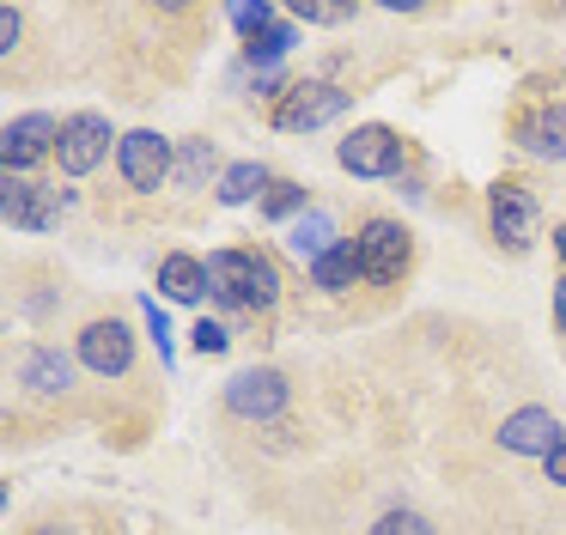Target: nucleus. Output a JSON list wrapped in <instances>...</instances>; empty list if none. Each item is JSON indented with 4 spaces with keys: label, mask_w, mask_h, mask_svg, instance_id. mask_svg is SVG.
<instances>
[{
    "label": "nucleus",
    "mask_w": 566,
    "mask_h": 535,
    "mask_svg": "<svg viewBox=\"0 0 566 535\" xmlns=\"http://www.w3.org/2000/svg\"><path fill=\"white\" fill-rule=\"evenodd\" d=\"M274 182H269V170L256 165V158H244V165H226V177H220V201L226 207H244V201H262Z\"/></svg>",
    "instance_id": "6ab92c4d"
},
{
    "label": "nucleus",
    "mask_w": 566,
    "mask_h": 535,
    "mask_svg": "<svg viewBox=\"0 0 566 535\" xmlns=\"http://www.w3.org/2000/svg\"><path fill=\"white\" fill-rule=\"evenodd\" d=\"M335 158H342V170H354V177H396V170H402V134L384 128V122H366V128H354L335 146Z\"/></svg>",
    "instance_id": "6e6552de"
},
{
    "label": "nucleus",
    "mask_w": 566,
    "mask_h": 535,
    "mask_svg": "<svg viewBox=\"0 0 566 535\" xmlns=\"http://www.w3.org/2000/svg\"><path fill=\"white\" fill-rule=\"evenodd\" d=\"M366 535H439V529H432V523L420 517V511H384V517L371 523Z\"/></svg>",
    "instance_id": "4be33fe9"
},
{
    "label": "nucleus",
    "mask_w": 566,
    "mask_h": 535,
    "mask_svg": "<svg viewBox=\"0 0 566 535\" xmlns=\"http://www.w3.org/2000/svg\"><path fill=\"white\" fill-rule=\"evenodd\" d=\"M208 292L226 311H269L281 298V274L262 250H213L208 255Z\"/></svg>",
    "instance_id": "f257e3e1"
},
{
    "label": "nucleus",
    "mask_w": 566,
    "mask_h": 535,
    "mask_svg": "<svg viewBox=\"0 0 566 535\" xmlns=\"http://www.w3.org/2000/svg\"><path fill=\"white\" fill-rule=\"evenodd\" d=\"M335 243H342V231H335V219L323 213V207H311L305 219H293V225H286V250H293L298 262H311V268H317Z\"/></svg>",
    "instance_id": "2eb2a0df"
},
{
    "label": "nucleus",
    "mask_w": 566,
    "mask_h": 535,
    "mask_svg": "<svg viewBox=\"0 0 566 535\" xmlns=\"http://www.w3.org/2000/svg\"><path fill=\"white\" fill-rule=\"evenodd\" d=\"M262 213H269V219H305L311 213L305 189H298V182H274V189L262 195Z\"/></svg>",
    "instance_id": "412c9836"
},
{
    "label": "nucleus",
    "mask_w": 566,
    "mask_h": 535,
    "mask_svg": "<svg viewBox=\"0 0 566 535\" xmlns=\"http://www.w3.org/2000/svg\"><path fill=\"white\" fill-rule=\"evenodd\" d=\"M140 316H147V335L159 340V359L171 365V323H165V304L159 298H140Z\"/></svg>",
    "instance_id": "5701e85b"
},
{
    "label": "nucleus",
    "mask_w": 566,
    "mask_h": 535,
    "mask_svg": "<svg viewBox=\"0 0 566 535\" xmlns=\"http://www.w3.org/2000/svg\"><path fill=\"white\" fill-rule=\"evenodd\" d=\"M554 255H560V268H566V225L554 231Z\"/></svg>",
    "instance_id": "c756f323"
},
{
    "label": "nucleus",
    "mask_w": 566,
    "mask_h": 535,
    "mask_svg": "<svg viewBox=\"0 0 566 535\" xmlns=\"http://www.w3.org/2000/svg\"><path fill=\"white\" fill-rule=\"evenodd\" d=\"M359 250V268H366L371 286H396V280L408 274V255H415V243H408V231L396 225V219H366L354 238Z\"/></svg>",
    "instance_id": "20e7f679"
},
{
    "label": "nucleus",
    "mask_w": 566,
    "mask_h": 535,
    "mask_svg": "<svg viewBox=\"0 0 566 535\" xmlns=\"http://www.w3.org/2000/svg\"><path fill=\"white\" fill-rule=\"evenodd\" d=\"M500 444L512 450V457H542V462H548L566 438H560V420H554L548 408H517V413H505Z\"/></svg>",
    "instance_id": "9b49d317"
},
{
    "label": "nucleus",
    "mask_w": 566,
    "mask_h": 535,
    "mask_svg": "<svg viewBox=\"0 0 566 535\" xmlns=\"http://www.w3.org/2000/svg\"><path fill=\"white\" fill-rule=\"evenodd\" d=\"M512 134L530 158H566V104H542L530 116H517Z\"/></svg>",
    "instance_id": "ddd939ff"
},
{
    "label": "nucleus",
    "mask_w": 566,
    "mask_h": 535,
    "mask_svg": "<svg viewBox=\"0 0 566 535\" xmlns=\"http://www.w3.org/2000/svg\"><path fill=\"white\" fill-rule=\"evenodd\" d=\"M80 365L98 371V377H128V365H135V335H128V323L98 316V323L80 328Z\"/></svg>",
    "instance_id": "9d476101"
},
{
    "label": "nucleus",
    "mask_w": 566,
    "mask_h": 535,
    "mask_svg": "<svg viewBox=\"0 0 566 535\" xmlns=\"http://www.w3.org/2000/svg\"><path fill=\"white\" fill-rule=\"evenodd\" d=\"M19 31H25V12L0 7V55H13V49H19Z\"/></svg>",
    "instance_id": "bb28decb"
},
{
    "label": "nucleus",
    "mask_w": 566,
    "mask_h": 535,
    "mask_svg": "<svg viewBox=\"0 0 566 535\" xmlns=\"http://www.w3.org/2000/svg\"><path fill=\"white\" fill-rule=\"evenodd\" d=\"M554 323H560V335H566V274H560V286H554Z\"/></svg>",
    "instance_id": "c85d7f7f"
},
{
    "label": "nucleus",
    "mask_w": 566,
    "mask_h": 535,
    "mask_svg": "<svg viewBox=\"0 0 566 535\" xmlns=\"http://www.w3.org/2000/svg\"><path fill=\"white\" fill-rule=\"evenodd\" d=\"M19 377H25V389H38V396H62V389L74 384V359H67L62 347H25L19 353Z\"/></svg>",
    "instance_id": "4468645a"
},
{
    "label": "nucleus",
    "mask_w": 566,
    "mask_h": 535,
    "mask_svg": "<svg viewBox=\"0 0 566 535\" xmlns=\"http://www.w3.org/2000/svg\"><path fill=\"white\" fill-rule=\"evenodd\" d=\"M208 177H226V170H220V153H213V140H184V146H177L171 182H177V189H201Z\"/></svg>",
    "instance_id": "a211bd4d"
},
{
    "label": "nucleus",
    "mask_w": 566,
    "mask_h": 535,
    "mask_svg": "<svg viewBox=\"0 0 566 535\" xmlns=\"http://www.w3.org/2000/svg\"><path fill=\"white\" fill-rule=\"evenodd\" d=\"M286 401H293V384H286L274 365H250V371H238L232 384H226V408H232L238 420H281Z\"/></svg>",
    "instance_id": "0eeeda50"
},
{
    "label": "nucleus",
    "mask_w": 566,
    "mask_h": 535,
    "mask_svg": "<svg viewBox=\"0 0 566 535\" xmlns=\"http://www.w3.org/2000/svg\"><path fill=\"white\" fill-rule=\"evenodd\" d=\"M347 104H354V92H342V85H329V80H298V85H286L281 104H274V128L311 134V128H323V122L347 116Z\"/></svg>",
    "instance_id": "f03ea898"
},
{
    "label": "nucleus",
    "mask_w": 566,
    "mask_h": 535,
    "mask_svg": "<svg viewBox=\"0 0 566 535\" xmlns=\"http://www.w3.org/2000/svg\"><path fill=\"white\" fill-rule=\"evenodd\" d=\"M74 201L67 189H50V182H25L13 170H0V219L13 231H50L62 219V207Z\"/></svg>",
    "instance_id": "7ed1b4c3"
},
{
    "label": "nucleus",
    "mask_w": 566,
    "mask_h": 535,
    "mask_svg": "<svg viewBox=\"0 0 566 535\" xmlns=\"http://www.w3.org/2000/svg\"><path fill=\"white\" fill-rule=\"evenodd\" d=\"M159 292L171 304H196L201 292H208V262H196V255H184V250L165 255L159 262Z\"/></svg>",
    "instance_id": "dca6fc26"
},
{
    "label": "nucleus",
    "mask_w": 566,
    "mask_h": 535,
    "mask_svg": "<svg viewBox=\"0 0 566 535\" xmlns=\"http://www.w3.org/2000/svg\"><path fill=\"white\" fill-rule=\"evenodd\" d=\"M226 19H232L238 31H244V36H262V31H269V24H281V19H274V7H262V0H256V7H232V12H226Z\"/></svg>",
    "instance_id": "b1692460"
},
{
    "label": "nucleus",
    "mask_w": 566,
    "mask_h": 535,
    "mask_svg": "<svg viewBox=\"0 0 566 535\" xmlns=\"http://www.w3.org/2000/svg\"><path fill=\"white\" fill-rule=\"evenodd\" d=\"M50 140H62V122H55V116L7 122V134H0V165L13 170V177H25V165H38V158L50 153Z\"/></svg>",
    "instance_id": "f8f14e48"
},
{
    "label": "nucleus",
    "mask_w": 566,
    "mask_h": 535,
    "mask_svg": "<svg viewBox=\"0 0 566 535\" xmlns=\"http://www.w3.org/2000/svg\"><path fill=\"white\" fill-rule=\"evenodd\" d=\"M293 19H298V24H347V19H354V7H317V0L305 7V0H298Z\"/></svg>",
    "instance_id": "a878e982"
},
{
    "label": "nucleus",
    "mask_w": 566,
    "mask_h": 535,
    "mask_svg": "<svg viewBox=\"0 0 566 535\" xmlns=\"http://www.w3.org/2000/svg\"><path fill=\"white\" fill-rule=\"evenodd\" d=\"M31 535H74V529H62V523H43V529H31Z\"/></svg>",
    "instance_id": "7c9ffc66"
},
{
    "label": "nucleus",
    "mask_w": 566,
    "mask_h": 535,
    "mask_svg": "<svg viewBox=\"0 0 566 535\" xmlns=\"http://www.w3.org/2000/svg\"><path fill=\"white\" fill-rule=\"evenodd\" d=\"M354 280H366V268H359V250H354V238H342L329 255H323L317 268H311V286H323V292H347Z\"/></svg>",
    "instance_id": "f3484780"
},
{
    "label": "nucleus",
    "mask_w": 566,
    "mask_h": 535,
    "mask_svg": "<svg viewBox=\"0 0 566 535\" xmlns=\"http://www.w3.org/2000/svg\"><path fill=\"white\" fill-rule=\"evenodd\" d=\"M293 43H298V31H293V24H269L262 36H250V43H244V61H250L256 73H269V61H281Z\"/></svg>",
    "instance_id": "aec40b11"
},
{
    "label": "nucleus",
    "mask_w": 566,
    "mask_h": 535,
    "mask_svg": "<svg viewBox=\"0 0 566 535\" xmlns=\"http://www.w3.org/2000/svg\"><path fill=\"white\" fill-rule=\"evenodd\" d=\"M116 165H123V182L135 195H153L159 182H171L177 153H171V140H165V134L135 128V134H123V140H116Z\"/></svg>",
    "instance_id": "423d86ee"
},
{
    "label": "nucleus",
    "mask_w": 566,
    "mask_h": 535,
    "mask_svg": "<svg viewBox=\"0 0 566 535\" xmlns=\"http://www.w3.org/2000/svg\"><path fill=\"white\" fill-rule=\"evenodd\" d=\"M111 122L92 116V109H80V116L62 122V140H55V158H62V177H86V170L104 165V153H111Z\"/></svg>",
    "instance_id": "1a4fd4ad"
},
{
    "label": "nucleus",
    "mask_w": 566,
    "mask_h": 535,
    "mask_svg": "<svg viewBox=\"0 0 566 535\" xmlns=\"http://www.w3.org/2000/svg\"><path fill=\"white\" fill-rule=\"evenodd\" d=\"M548 481H554V486H566V444L548 457Z\"/></svg>",
    "instance_id": "cd10ccee"
},
{
    "label": "nucleus",
    "mask_w": 566,
    "mask_h": 535,
    "mask_svg": "<svg viewBox=\"0 0 566 535\" xmlns=\"http://www.w3.org/2000/svg\"><path fill=\"white\" fill-rule=\"evenodd\" d=\"M488 219H493V238H500L505 250H530L536 231H542L536 189H524V182H493L488 189Z\"/></svg>",
    "instance_id": "39448f33"
},
{
    "label": "nucleus",
    "mask_w": 566,
    "mask_h": 535,
    "mask_svg": "<svg viewBox=\"0 0 566 535\" xmlns=\"http://www.w3.org/2000/svg\"><path fill=\"white\" fill-rule=\"evenodd\" d=\"M189 347H196V353H226V347H232V335H226V323H208V316H201V323L189 328Z\"/></svg>",
    "instance_id": "393cba45"
}]
</instances>
